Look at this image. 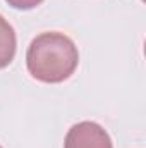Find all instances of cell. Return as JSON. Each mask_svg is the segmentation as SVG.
<instances>
[{
  "instance_id": "cell-5",
  "label": "cell",
  "mask_w": 146,
  "mask_h": 148,
  "mask_svg": "<svg viewBox=\"0 0 146 148\" xmlns=\"http://www.w3.org/2000/svg\"><path fill=\"white\" fill-rule=\"evenodd\" d=\"M0 148H2V147H0Z\"/></svg>"
},
{
  "instance_id": "cell-3",
  "label": "cell",
  "mask_w": 146,
  "mask_h": 148,
  "mask_svg": "<svg viewBox=\"0 0 146 148\" xmlns=\"http://www.w3.org/2000/svg\"><path fill=\"white\" fill-rule=\"evenodd\" d=\"M16 47H17V40L14 28L3 19V16H0V69L7 67L14 55H16Z\"/></svg>"
},
{
  "instance_id": "cell-2",
  "label": "cell",
  "mask_w": 146,
  "mask_h": 148,
  "mask_svg": "<svg viewBox=\"0 0 146 148\" xmlns=\"http://www.w3.org/2000/svg\"><path fill=\"white\" fill-rule=\"evenodd\" d=\"M64 148H113L108 133L93 121H83L72 126L67 134Z\"/></svg>"
},
{
  "instance_id": "cell-1",
  "label": "cell",
  "mask_w": 146,
  "mask_h": 148,
  "mask_svg": "<svg viewBox=\"0 0 146 148\" xmlns=\"http://www.w3.org/2000/svg\"><path fill=\"white\" fill-rule=\"evenodd\" d=\"M29 74L41 83H62L71 77L79 64L77 47L64 33L38 35L26 53Z\"/></svg>"
},
{
  "instance_id": "cell-4",
  "label": "cell",
  "mask_w": 146,
  "mask_h": 148,
  "mask_svg": "<svg viewBox=\"0 0 146 148\" xmlns=\"http://www.w3.org/2000/svg\"><path fill=\"white\" fill-rule=\"evenodd\" d=\"M10 7L14 9H19V10H29V9H35L36 5H40L43 0H5Z\"/></svg>"
}]
</instances>
